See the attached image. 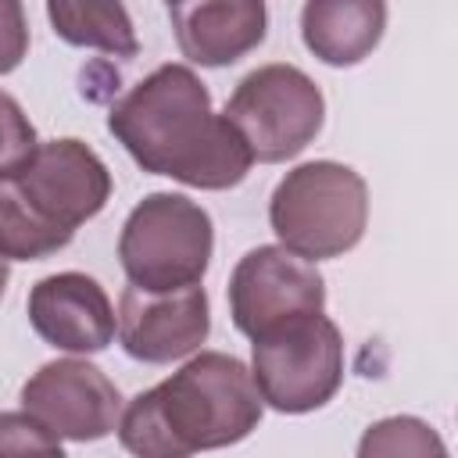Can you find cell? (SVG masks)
<instances>
[{
	"mask_svg": "<svg viewBox=\"0 0 458 458\" xmlns=\"http://www.w3.org/2000/svg\"><path fill=\"white\" fill-rule=\"evenodd\" d=\"M36 147H39V140H36L29 114L21 111V104L11 93L0 89V179H14L29 165Z\"/></svg>",
	"mask_w": 458,
	"mask_h": 458,
	"instance_id": "obj_17",
	"label": "cell"
},
{
	"mask_svg": "<svg viewBox=\"0 0 458 458\" xmlns=\"http://www.w3.org/2000/svg\"><path fill=\"white\" fill-rule=\"evenodd\" d=\"M118 340L129 358L147 365H168L193 354L211 329V308L204 286L175 293H147L125 286L118 297Z\"/></svg>",
	"mask_w": 458,
	"mask_h": 458,
	"instance_id": "obj_10",
	"label": "cell"
},
{
	"mask_svg": "<svg viewBox=\"0 0 458 458\" xmlns=\"http://www.w3.org/2000/svg\"><path fill=\"white\" fill-rule=\"evenodd\" d=\"M29 322L39 340L72 354H97L114 340V308L86 272H57L32 286Z\"/></svg>",
	"mask_w": 458,
	"mask_h": 458,
	"instance_id": "obj_11",
	"label": "cell"
},
{
	"mask_svg": "<svg viewBox=\"0 0 458 458\" xmlns=\"http://www.w3.org/2000/svg\"><path fill=\"white\" fill-rule=\"evenodd\" d=\"M14 186L39 218L75 233L82 222L104 211L111 197V172L82 140L39 143L29 165L14 175Z\"/></svg>",
	"mask_w": 458,
	"mask_h": 458,
	"instance_id": "obj_9",
	"label": "cell"
},
{
	"mask_svg": "<svg viewBox=\"0 0 458 458\" xmlns=\"http://www.w3.org/2000/svg\"><path fill=\"white\" fill-rule=\"evenodd\" d=\"M21 411L47 426L57 440H100L118 426L122 394L104 369L82 358H57L39 365L21 386Z\"/></svg>",
	"mask_w": 458,
	"mask_h": 458,
	"instance_id": "obj_8",
	"label": "cell"
},
{
	"mask_svg": "<svg viewBox=\"0 0 458 458\" xmlns=\"http://www.w3.org/2000/svg\"><path fill=\"white\" fill-rule=\"evenodd\" d=\"M75 233L50 225L32 211L14 179H0V258L4 261H39L72 243Z\"/></svg>",
	"mask_w": 458,
	"mask_h": 458,
	"instance_id": "obj_15",
	"label": "cell"
},
{
	"mask_svg": "<svg viewBox=\"0 0 458 458\" xmlns=\"http://www.w3.org/2000/svg\"><path fill=\"white\" fill-rule=\"evenodd\" d=\"M265 401L250 369L225 351H200L118 415V440L132 458H193L233 447L261 422Z\"/></svg>",
	"mask_w": 458,
	"mask_h": 458,
	"instance_id": "obj_2",
	"label": "cell"
},
{
	"mask_svg": "<svg viewBox=\"0 0 458 458\" xmlns=\"http://www.w3.org/2000/svg\"><path fill=\"white\" fill-rule=\"evenodd\" d=\"M386 29V4L379 0H311L301 11L304 47L333 64L347 68L365 61Z\"/></svg>",
	"mask_w": 458,
	"mask_h": 458,
	"instance_id": "obj_13",
	"label": "cell"
},
{
	"mask_svg": "<svg viewBox=\"0 0 458 458\" xmlns=\"http://www.w3.org/2000/svg\"><path fill=\"white\" fill-rule=\"evenodd\" d=\"M111 136L154 175L197 190L240 186L254 165L243 136L211 111V93L186 64H161L107 114Z\"/></svg>",
	"mask_w": 458,
	"mask_h": 458,
	"instance_id": "obj_1",
	"label": "cell"
},
{
	"mask_svg": "<svg viewBox=\"0 0 458 458\" xmlns=\"http://www.w3.org/2000/svg\"><path fill=\"white\" fill-rule=\"evenodd\" d=\"M279 247L304 261L340 258L365 236L369 186L340 161H308L279 179L268 200Z\"/></svg>",
	"mask_w": 458,
	"mask_h": 458,
	"instance_id": "obj_3",
	"label": "cell"
},
{
	"mask_svg": "<svg viewBox=\"0 0 458 458\" xmlns=\"http://www.w3.org/2000/svg\"><path fill=\"white\" fill-rule=\"evenodd\" d=\"M47 18L54 32L72 47H93L114 57H136V29L122 4H68L50 0Z\"/></svg>",
	"mask_w": 458,
	"mask_h": 458,
	"instance_id": "obj_14",
	"label": "cell"
},
{
	"mask_svg": "<svg viewBox=\"0 0 458 458\" xmlns=\"http://www.w3.org/2000/svg\"><path fill=\"white\" fill-rule=\"evenodd\" d=\"M175 43L186 61L222 68L247 57L265 39L268 11L261 0H200L168 4Z\"/></svg>",
	"mask_w": 458,
	"mask_h": 458,
	"instance_id": "obj_12",
	"label": "cell"
},
{
	"mask_svg": "<svg viewBox=\"0 0 458 458\" xmlns=\"http://www.w3.org/2000/svg\"><path fill=\"white\" fill-rule=\"evenodd\" d=\"M250 379L261 401L286 415L329 404L344 383V336L333 318L297 315L250 344Z\"/></svg>",
	"mask_w": 458,
	"mask_h": 458,
	"instance_id": "obj_5",
	"label": "cell"
},
{
	"mask_svg": "<svg viewBox=\"0 0 458 458\" xmlns=\"http://www.w3.org/2000/svg\"><path fill=\"white\" fill-rule=\"evenodd\" d=\"M326 308V279L315 261L297 258L286 247H254L240 258L229 279L233 326L258 340L261 333Z\"/></svg>",
	"mask_w": 458,
	"mask_h": 458,
	"instance_id": "obj_7",
	"label": "cell"
},
{
	"mask_svg": "<svg viewBox=\"0 0 458 458\" xmlns=\"http://www.w3.org/2000/svg\"><path fill=\"white\" fill-rule=\"evenodd\" d=\"M222 118L243 136L254 161L276 165L297 157L318 136L326 100L315 79L301 68L261 64L236 82Z\"/></svg>",
	"mask_w": 458,
	"mask_h": 458,
	"instance_id": "obj_6",
	"label": "cell"
},
{
	"mask_svg": "<svg viewBox=\"0 0 458 458\" xmlns=\"http://www.w3.org/2000/svg\"><path fill=\"white\" fill-rule=\"evenodd\" d=\"M0 458H64V447L29 411H0Z\"/></svg>",
	"mask_w": 458,
	"mask_h": 458,
	"instance_id": "obj_18",
	"label": "cell"
},
{
	"mask_svg": "<svg viewBox=\"0 0 458 458\" xmlns=\"http://www.w3.org/2000/svg\"><path fill=\"white\" fill-rule=\"evenodd\" d=\"M29 54V21L18 0H0V75L14 72Z\"/></svg>",
	"mask_w": 458,
	"mask_h": 458,
	"instance_id": "obj_19",
	"label": "cell"
},
{
	"mask_svg": "<svg viewBox=\"0 0 458 458\" xmlns=\"http://www.w3.org/2000/svg\"><path fill=\"white\" fill-rule=\"evenodd\" d=\"M7 276H11V272H7V261L0 258V297H4V290H7Z\"/></svg>",
	"mask_w": 458,
	"mask_h": 458,
	"instance_id": "obj_20",
	"label": "cell"
},
{
	"mask_svg": "<svg viewBox=\"0 0 458 458\" xmlns=\"http://www.w3.org/2000/svg\"><path fill=\"white\" fill-rule=\"evenodd\" d=\"M358 458H451V454L429 422L415 415H390L361 433Z\"/></svg>",
	"mask_w": 458,
	"mask_h": 458,
	"instance_id": "obj_16",
	"label": "cell"
},
{
	"mask_svg": "<svg viewBox=\"0 0 458 458\" xmlns=\"http://www.w3.org/2000/svg\"><path fill=\"white\" fill-rule=\"evenodd\" d=\"M215 250L211 215L182 193L143 197L118 236V261L129 286L147 293H175L200 286Z\"/></svg>",
	"mask_w": 458,
	"mask_h": 458,
	"instance_id": "obj_4",
	"label": "cell"
}]
</instances>
